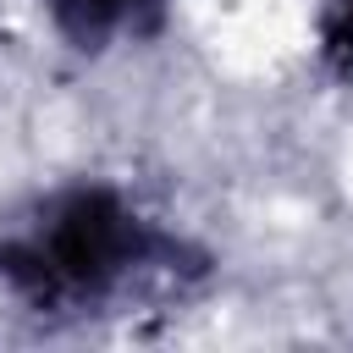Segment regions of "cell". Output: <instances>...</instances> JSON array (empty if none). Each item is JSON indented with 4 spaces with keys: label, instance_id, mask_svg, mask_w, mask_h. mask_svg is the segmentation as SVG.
<instances>
[{
    "label": "cell",
    "instance_id": "6da1fadb",
    "mask_svg": "<svg viewBox=\"0 0 353 353\" xmlns=\"http://www.w3.org/2000/svg\"><path fill=\"white\" fill-rule=\"evenodd\" d=\"M138 254V226L110 193L66 199L39 237L6 254V276L33 298H88L110 287Z\"/></svg>",
    "mask_w": 353,
    "mask_h": 353
},
{
    "label": "cell",
    "instance_id": "7a4b0ae2",
    "mask_svg": "<svg viewBox=\"0 0 353 353\" xmlns=\"http://www.w3.org/2000/svg\"><path fill=\"white\" fill-rule=\"evenodd\" d=\"M138 6H154V0H55V22L72 44H99L105 33H116Z\"/></svg>",
    "mask_w": 353,
    "mask_h": 353
},
{
    "label": "cell",
    "instance_id": "3957f363",
    "mask_svg": "<svg viewBox=\"0 0 353 353\" xmlns=\"http://www.w3.org/2000/svg\"><path fill=\"white\" fill-rule=\"evenodd\" d=\"M347 22H353V0H347Z\"/></svg>",
    "mask_w": 353,
    "mask_h": 353
}]
</instances>
